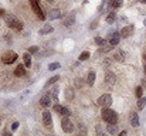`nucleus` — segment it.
<instances>
[{"mask_svg":"<svg viewBox=\"0 0 146 136\" xmlns=\"http://www.w3.org/2000/svg\"><path fill=\"white\" fill-rule=\"evenodd\" d=\"M101 116L108 123H118V113L115 111H112L111 108H102Z\"/></svg>","mask_w":146,"mask_h":136,"instance_id":"1","label":"nucleus"},{"mask_svg":"<svg viewBox=\"0 0 146 136\" xmlns=\"http://www.w3.org/2000/svg\"><path fill=\"white\" fill-rule=\"evenodd\" d=\"M97 102H98V105L102 106V108H109L112 105V96L109 94H104V95H101L98 98Z\"/></svg>","mask_w":146,"mask_h":136,"instance_id":"2","label":"nucleus"},{"mask_svg":"<svg viewBox=\"0 0 146 136\" xmlns=\"http://www.w3.org/2000/svg\"><path fill=\"white\" fill-rule=\"evenodd\" d=\"M61 128H62V131H64L65 133L74 132V123L71 122V119H70L68 116H64V118H62V121H61Z\"/></svg>","mask_w":146,"mask_h":136,"instance_id":"3","label":"nucleus"},{"mask_svg":"<svg viewBox=\"0 0 146 136\" xmlns=\"http://www.w3.org/2000/svg\"><path fill=\"white\" fill-rule=\"evenodd\" d=\"M30 4H31L33 10L36 11V14L38 16V19L46 20V14L43 13V10H41V7H40V0H30Z\"/></svg>","mask_w":146,"mask_h":136,"instance_id":"4","label":"nucleus"},{"mask_svg":"<svg viewBox=\"0 0 146 136\" xmlns=\"http://www.w3.org/2000/svg\"><path fill=\"white\" fill-rule=\"evenodd\" d=\"M121 41V31H109V44H112L113 47L119 44Z\"/></svg>","mask_w":146,"mask_h":136,"instance_id":"5","label":"nucleus"},{"mask_svg":"<svg viewBox=\"0 0 146 136\" xmlns=\"http://www.w3.org/2000/svg\"><path fill=\"white\" fill-rule=\"evenodd\" d=\"M16 60H17V54H16L14 51H7V52L3 55V62H4V64H13Z\"/></svg>","mask_w":146,"mask_h":136,"instance_id":"6","label":"nucleus"},{"mask_svg":"<svg viewBox=\"0 0 146 136\" xmlns=\"http://www.w3.org/2000/svg\"><path fill=\"white\" fill-rule=\"evenodd\" d=\"M17 21H19V19H17L14 14H6V16H4V23H6L9 27H13V29H14V26H16Z\"/></svg>","mask_w":146,"mask_h":136,"instance_id":"7","label":"nucleus"},{"mask_svg":"<svg viewBox=\"0 0 146 136\" xmlns=\"http://www.w3.org/2000/svg\"><path fill=\"white\" fill-rule=\"evenodd\" d=\"M43 122L47 128H51L52 126V118H51V113L50 111H44L43 112Z\"/></svg>","mask_w":146,"mask_h":136,"instance_id":"8","label":"nucleus"},{"mask_svg":"<svg viewBox=\"0 0 146 136\" xmlns=\"http://www.w3.org/2000/svg\"><path fill=\"white\" fill-rule=\"evenodd\" d=\"M105 82L108 85H115L116 84V75L113 72H106L105 74Z\"/></svg>","mask_w":146,"mask_h":136,"instance_id":"9","label":"nucleus"},{"mask_svg":"<svg viewBox=\"0 0 146 136\" xmlns=\"http://www.w3.org/2000/svg\"><path fill=\"white\" fill-rule=\"evenodd\" d=\"M61 16H62V14H61V10H60V9H52V10H50L48 11V19L50 20H58Z\"/></svg>","mask_w":146,"mask_h":136,"instance_id":"10","label":"nucleus"},{"mask_svg":"<svg viewBox=\"0 0 146 136\" xmlns=\"http://www.w3.org/2000/svg\"><path fill=\"white\" fill-rule=\"evenodd\" d=\"M129 119H131V125H132L133 128H138V126H139V115H138L136 112H131Z\"/></svg>","mask_w":146,"mask_h":136,"instance_id":"11","label":"nucleus"},{"mask_svg":"<svg viewBox=\"0 0 146 136\" xmlns=\"http://www.w3.org/2000/svg\"><path fill=\"white\" fill-rule=\"evenodd\" d=\"M51 95L47 94V95H44L41 99H40V103H41V106H44V108H48L50 105H51Z\"/></svg>","mask_w":146,"mask_h":136,"instance_id":"12","label":"nucleus"},{"mask_svg":"<svg viewBox=\"0 0 146 136\" xmlns=\"http://www.w3.org/2000/svg\"><path fill=\"white\" fill-rule=\"evenodd\" d=\"M125 57H126V52L123 51V50H116L115 51V55H113V58L116 60V61H125Z\"/></svg>","mask_w":146,"mask_h":136,"instance_id":"13","label":"nucleus"},{"mask_svg":"<svg viewBox=\"0 0 146 136\" xmlns=\"http://www.w3.org/2000/svg\"><path fill=\"white\" fill-rule=\"evenodd\" d=\"M52 31H54L52 26H50V24H44V26H43V29H40L38 34H41V36H46V34H50V33H52Z\"/></svg>","mask_w":146,"mask_h":136,"instance_id":"14","label":"nucleus"},{"mask_svg":"<svg viewBox=\"0 0 146 136\" xmlns=\"http://www.w3.org/2000/svg\"><path fill=\"white\" fill-rule=\"evenodd\" d=\"M133 31V26H129V27H123L121 30V37H129Z\"/></svg>","mask_w":146,"mask_h":136,"instance_id":"15","label":"nucleus"},{"mask_svg":"<svg viewBox=\"0 0 146 136\" xmlns=\"http://www.w3.org/2000/svg\"><path fill=\"white\" fill-rule=\"evenodd\" d=\"M95 77H97V75H95V72H94V71H90V72H88V77H87V84H88L90 87H92V85L95 84Z\"/></svg>","mask_w":146,"mask_h":136,"instance_id":"16","label":"nucleus"},{"mask_svg":"<svg viewBox=\"0 0 146 136\" xmlns=\"http://www.w3.org/2000/svg\"><path fill=\"white\" fill-rule=\"evenodd\" d=\"M106 132L111 133V135L118 133V125H116V123H109V125L106 126Z\"/></svg>","mask_w":146,"mask_h":136,"instance_id":"17","label":"nucleus"},{"mask_svg":"<svg viewBox=\"0 0 146 136\" xmlns=\"http://www.w3.org/2000/svg\"><path fill=\"white\" fill-rule=\"evenodd\" d=\"M24 74H26L24 65H17V68L14 70V75H16V77H23Z\"/></svg>","mask_w":146,"mask_h":136,"instance_id":"18","label":"nucleus"},{"mask_svg":"<svg viewBox=\"0 0 146 136\" xmlns=\"http://www.w3.org/2000/svg\"><path fill=\"white\" fill-rule=\"evenodd\" d=\"M108 4H109L112 9H118V7H121V6L123 4V1H122V0H108Z\"/></svg>","mask_w":146,"mask_h":136,"instance_id":"19","label":"nucleus"},{"mask_svg":"<svg viewBox=\"0 0 146 136\" xmlns=\"http://www.w3.org/2000/svg\"><path fill=\"white\" fill-rule=\"evenodd\" d=\"M115 20H116V11H109V14L106 16V23L112 24Z\"/></svg>","mask_w":146,"mask_h":136,"instance_id":"20","label":"nucleus"},{"mask_svg":"<svg viewBox=\"0 0 146 136\" xmlns=\"http://www.w3.org/2000/svg\"><path fill=\"white\" fill-rule=\"evenodd\" d=\"M23 60H24V65L26 67H30L31 65V55H30V52H24Z\"/></svg>","mask_w":146,"mask_h":136,"instance_id":"21","label":"nucleus"},{"mask_svg":"<svg viewBox=\"0 0 146 136\" xmlns=\"http://www.w3.org/2000/svg\"><path fill=\"white\" fill-rule=\"evenodd\" d=\"M65 98H67L68 101L74 98V90H72V88H67V90H65Z\"/></svg>","mask_w":146,"mask_h":136,"instance_id":"22","label":"nucleus"},{"mask_svg":"<svg viewBox=\"0 0 146 136\" xmlns=\"http://www.w3.org/2000/svg\"><path fill=\"white\" fill-rule=\"evenodd\" d=\"M145 106H146V98H142V96L138 98V108L139 109H143Z\"/></svg>","mask_w":146,"mask_h":136,"instance_id":"23","label":"nucleus"},{"mask_svg":"<svg viewBox=\"0 0 146 136\" xmlns=\"http://www.w3.org/2000/svg\"><path fill=\"white\" fill-rule=\"evenodd\" d=\"M60 80V75H54L52 78H50L48 81H47V84H46V87H50V85H52V84H55L57 81Z\"/></svg>","mask_w":146,"mask_h":136,"instance_id":"24","label":"nucleus"},{"mask_svg":"<svg viewBox=\"0 0 146 136\" xmlns=\"http://www.w3.org/2000/svg\"><path fill=\"white\" fill-rule=\"evenodd\" d=\"M112 48H113L112 44H109V45L104 44V45H101V50H99V51H101V52H108V51H111Z\"/></svg>","mask_w":146,"mask_h":136,"instance_id":"25","label":"nucleus"},{"mask_svg":"<svg viewBox=\"0 0 146 136\" xmlns=\"http://www.w3.org/2000/svg\"><path fill=\"white\" fill-rule=\"evenodd\" d=\"M78 58H80V61H87V60L90 58V52H88V51H84V52L80 54Z\"/></svg>","mask_w":146,"mask_h":136,"instance_id":"26","label":"nucleus"},{"mask_svg":"<svg viewBox=\"0 0 146 136\" xmlns=\"http://www.w3.org/2000/svg\"><path fill=\"white\" fill-rule=\"evenodd\" d=\"M58 68H61L60 62H51V64L48 65V70H50V71H55V70H58Z\"/></svg>","mask_w":146,"mask_h":136,"instance_id":"27","label":"nucleus"},{"mask_svg":"<svg viewBox=\"0 0 146 136\" xmlns=\"http://www.w3.org/2000/svg\"><path fill=\"white\" fill-rule=\"evenodd\" d=\"M60 115H62V116H68V115H70V109L65 108V106H61V109H60Z\"/></svg>","mask_w":146,"mask_h":136,"instance_id":"28","label":"nucleus"},{"mask_svg":"<svg viewBox=\"0 0 146 136\" xmlns=\"http://www.w3.org/2000/svg\"><path fill=\"white\" fill-rule=\"evenodd\" d=\"M51 98H52V101H54V102H57V101H58V88H54V90H52Z\"/></svg>","mask_w":146,"mask_h":136,"instance_id":"29","label":"nucleus"},{"mask_svg":"<svg viewBox=\"0 0 146 136\" xmlns=\"http://www.w3.org/2000/svg\"><path fill=\"white\" fill-rule=\"evenodd\" d=\"M95 44L97 45H104V44H106V40H104V38H101V37H95Z\"/></svg>","mask_w":146,"mask_h":136,"instance_id":"30","label":"nucleus"},{"mask_svg":"<svg viewBox=\"0 0 146 136\" xmlns=\"http://www.w3.org/2000/svg\"><path fill=\"white\" fill-rule=\"evenodd\" d=\"M142 94H143L142 87H136V90H135V95H136V98H141V96H142Z\"/></svg>","mask_w":146,"mask_h":136,"instance_id":"31","label":"nucleus"},{"mask_svg":"<svg viewBox=\"0 0 146 136\" xmlns=\"http://www.w3.org/2000/svg\"><path fill=\"white\" fill-rule=\"evenodd\" d=\"M72 23H74V17H71V19H67V20H65V23H64V26L70 27V26H72Z\"/></svg>","mask_w":146,"mask_h":136,"instance_id":"32","label":"nucleus"},{"mask_svg":"<svg viewBox=\"0 0 146 136\" xmlns=\"http://www.w3.org/2000/svg\"><path fill=\"white\" fill-rule=\"evenodd\" d=\"M37 51H38V47H30V48H29V52H30V54H34V52H37Z\"/></svg>","mask_w":146,"mask_h":136,"instance_id":"33","label":"nucleus"},{"mask_svg":"<svg viewBox=\"0 0 146 136\" xmlns=\"http://www.w3.org/2000/svg\"><path fill=\"white\" fill-rule=\"evenodd\" d=\"M78 128H80V132H81V133H84V135L87 133V129L82 126V123H80V125H78Z\"/></svg>","mask_w":146,"mask_h":136,"instance_id":"34","label":"nucleus"},{"mask_svg":"<svg viewBox=\"0 0 146 136\" xmlns=\"http://www.w3.org/2000/svg\"><path fill=\"white\" fill-rule=\"evenodd\" d=\"M19 125H20L19 122H13V123H11V129H13V131H16V129L19 128Z\"/></svg>","mask_w":146,"mask_h":136,"instance_id":"35","label":"nucleus"},{"mask_svg":"<svg viewBox=\"0 0 146 136\" xmlns=\"http://www.w3.org/2000/svg\"><path fill=\"white\" fill-rule=\"evenodd\" d=\"M75 84H77V87H81L82 84H81V78H75Z\"/></svg>","mask_w":146,"mask_h":136,"instance_id":"36","label":"nucleus"},{"mask_svg":"<svg viewBox=\"0 0 146 136\" xmlns=\"http://www.w3.org/2000/svg\"><path fill=\"white\" fill-rule=\"evenodd\" d=\"M54 109H55L57 112H60V109H61V105H58V103H57V105L54 106Z\"/></svg>","mask_w":146,"mask_h":136,"instance_id":"37","label":"nucleus"},{"mask_svg":"<svg viewBox=\"0 0 146 136\" xmlns=\"http://www.w3.org/2000/svg\"><path fill=\"white\" fill-rule=\"evenodd\" d=\"M3 16H6V13H4L3 9H0V17H3Z\"/></svg>","mask_w":146,"mask_h":136,"instance_id":"38","label":"nucleus"},{"mask_svg":"<svg viewBox=\"0 0 146 136\" xmlns=\"http://www.w3.org/2000/svg\"><path fill=\"white\" fill-rule=\"evenodd\" d=\"M97 23H98V21H94V23L91 24V29H95V27H97Z\"/></svg>","mask_w":146,"mask_h":136,"instance_id":"39","label":"nucleus"},{"mask_svg":"<svg viewBox=\"0 0 146 136\" xmlns=\"http://www.w3.org/2000/svg\"><path fill=\"white\" fill-rule=\"evenodd\" d=\"M126 133H128L126 131H122V132H119V135H121V136H125V135H126Z\"/></svg>","mask_w":146,"mask_h":136,"instance_id":"40","label":"nucleus"},{"mask_svg":"<svg viewBox=\"0 0 146 136\" xmlns=\"http://www.w3.org/2000/svg\"><path fill=\"white\" fill-rule=\"evenodd\" d=\"M143 62H145V65H146V54L143 55Z\"/></svg>","mask_w":146,"mask_h":136,"instance_id":"41","label":"nucleus"},{"mask_svg":"<svg viewBox=\"0 0 146 136\" xmlns=\"http://www.w3.org/2000/svg\"><path fill=\"white\" fill-rule=\"evenodd\" d=\"M55 0H47V3H54Z\"/></svg>","mask_w":146,"mask_h":136,"instance_id":"42","label":"nucleus"},{"mask_svg":"<svg viewBox=\"0 0 146 136\" xmlns=\"http://www.w3.org/2000/svg\"><path fill=\"white\" fill-rule=\"evenodd\" d=\"M141 3H143V4H146V0H141Z\"/></svg>","mask_w":146,"mask_h":136,"instance_id":"43","label":"nucleus"},{"mask_svg":"<svg viewBox=\"0 0 146 136\" xmlns=\"http://www.w3.org/2000/svg\"><path fill=\"white\" fill-rule=\"evenodd\" d=\"M143 71H145V77H146V65H145V68H143Z\"/></svg>","mask_w":146,"mask_h":136,"instance_id":"44","label":"nucleus"},{"mask_svg":"<svg viewBox=\"0 0 146 136\" xmlns=\"http://www.w3.org/2000/svg\"><path fill=\"white\" fill-rule=\"evenodd\" d=\"M145 26H146V19H145Z\"/></svg>","mask_w":146,"mask_h":136,"instance_id":"45","label":"nucleus"}]
</instances>
